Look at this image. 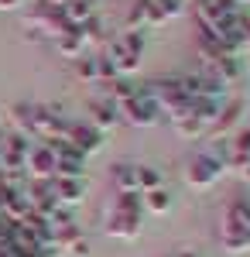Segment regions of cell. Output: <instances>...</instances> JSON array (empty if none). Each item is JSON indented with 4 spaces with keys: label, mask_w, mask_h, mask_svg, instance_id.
I'll use <instances>...</instances> for the list:
<instances>
[{
    "label": "cell",
    "mask_w": 250,
    "mask_h": 257,
    "mask_svg": "<svg viewBox=\"0 0 250 257\" xmlns=\"http://www.w3.org/2000/svg\"><path fill=\"white\" fill-rule=\"evenodd\" d=\"M240 110H243V103H240V99H236V103H230V110H219V117H216V131L233 127V123H236V117H240Z\"/></svg>",
    "instance_id": "cell-13"
},
{
    "label": "cell",
    "mask_w": 250,
    "mask_h": 257,
    "mask_svg": "<svg viewBox=\"0 0 250 257\" xmlns=\"http://www.w3.org/2000/svg\"><path fill=\"white\" fill-rule=\"evenodd\" d=\"M52 192H55V202L62 206H76L82 199V178H52Z\"/></svg>",
    "instance_id": "cell-5"
},
{
    "label": "cell",
    "mask_w": 250,
    "mask_h": 257,
    "mask_svg": "<svg viewBox=\"0 0 250 257\" xmlns=\"http://www.w3.org/2000/svg\"><path fill=\"white\" fill-rule=\"evenodd\" d=\"M69 141H72V148L79 155H86V151H96L103 144V134L93 131V127H86V123H69Z\"/></svg>",
    "instance_id": "cell-4"
},
{
    "label": "cell",
    "mask_w": 250,
    "mask_h": 257,
    "mask_svg": "<svg viewBox=\"0 0 250 257\" xmlns=\"http://www.w3.org/2000/svg\"><path fill=\"white\" fill-rule=\"evenodd\" d=\"M151 213H165L168 206H172V196L165 192V189H151V192H144V199H141Z\"/></svg>",
    "instance_id": "cell-11"
},
{
    "label": "cell",
    "mask_w": 250,
    "mask_h": 257,
    "mask_svg": "<svg viewBox=\"0 0 250 257\" xmlns=\"http://www.w3.org/2000/svg\"><path fill=\"white\" fill-rule=\"evenodd\" d=\"M113 178L120 182V192H134L137 189V165H116Z\"/></svg>",
    "instance_id": "cell-10"
},
{
    "label": "cell",
    "mask_w": 250,
    "mask_h": 257,
    "mask_svg": "<svg viewBox=\"0 0 250 257\" xmlns=\"http://www.w3.org/2000/svg\"><path fill=\"white\" fill-rule=\"evenodd\" d=\"M58 52L62 55H69V59H79V52H82V38H79V31H65V35H58Z\"/></svg>",
    "instance_id": "cell-9"
},
{
    "label": "cell",
    "mask_w": 250,
    "mask_h": 257,
    "mask_svg": "<svg viewBox=\"0 0 250 257\" xmlns=\"http://www.w3.org/2000/svg\"><path fill=\"white\" fill-rule=\"evenodd\" d=\"M137 189H144V192L161 189V175L154 168H148V165H137Z\"/></svg>",
    "instance_id": "cell-12"
},
{
    "label": "cell",
    "mask_w": 250,
    "mask_h": 257,
    "mask_svg": "<svg viewBox=\"0 0 250 257\" xmlns=\"http://www.w3.org/2000/svg\"><path fill=\"white\" fill-rule=\"evenodd\" d=\"M65 250H69V254H72V257H86V254H89V243H86V237L79 233V237L72 240V243H69Z\"/></svg>",
    "instance_id": "cell-15"
},
{
    "label": "cell",
    "mask_w": 250,
    "mask_h": 257,
    "mask_svg": "<svg viewBox=\"0 0 250 257\" xmlns=\"http://www.w3.org/2000/svg\"><path fill=\"white\" fill-rule=\"evenodd\" d=\"M76 76L79 79H99L96 76V59H76Z\"/></svg>",
    "instance_id": "cell-14"
},
{
    "label": "cell",
    "mask_w": 250,
    "mask_h": 257,
    "mask_svg": "<svg viewBox=\"0 0 250 257\" xmlns=\"http://www.w3.org/2000/svg\"><path fill=\"white\" fill-rule=\"evenodd\" d=\"M62 18H65L69 28H79V24H86L93 18V4L89 0H65L62 4Z\"/></svg>",
    "instance_id": "cell-6"
},
{
    "label": "cell",
    "mask_w": 250,
    "mask_h": 257,
    "mask_svg": "<svg viewBox=\"0 0 250 257\" xmlns=\"http://www.w3.org/2000/svg\"><path fill=\"white\" fill-rule=\"evenodd\" d=\"M137 219L141 216H131V213H113V219H110V233H116V237H137Z\"/></svg>",
    "instance_id": "cell-8"
},
{
    "label": "cell",
    "mask_w": 250,
    "mask_h": 257,
    "mask_svg": "<svg viewBox=\"0 0 250 257\" xmlns=\"http://www.w3.org/2000/svg\"><path fill=\"white\" fill-rule=\"evenodd\" d=\"M219 175H223V161L212 158V155H202V158H195L192 165H189V182L199 185V189H206V185L216 182Z\"/></svg>",
    "instance_id": "cell-2"
},
{
    "label": "cell",
    "mask_w": 250,
    "mask_h": 257,
    "mask_svg": "<svg viewBox=\"0 0 250 257\" xmlns=\"http://www.w3.org/2000/svg\"><path fill=\"white\" fill-rule=\"evenodd\" d=\"M247 178H250V165H247Z\"/></svg>",
    "instance_id": "cell-17"
},
{
    "label": "cell",
    "mask_w": 250,
    "mask_h": 257,
    "mask_svg": "<svg viewBox=\"0 0 250 257\" xmlns=\"http://www.w3.org/2000/svg\"><path fill=\"white\" fill-rule=\"evenodd\" d=\"M89 113H93V131H110V127H116V120H120V113H116L113 103H93L89 106Z\"/></svg>",
    "instance_id": "cell-7"
},
{
    "label": "cell",
    "mask_w": 250,
    "mask_h": 257,
    "mask_svg": "<svg viewBox=\"0 0 250 257\" xmlns=\"http://www.w3.org/2000/svg\"><path fill=\"white\" fill-rule=\"evenodd\" d=\"M120 110H123V117L131 120V123H137V127H144V123H154L158 120V103L154 99H144V96H131L127 103H120Z\"/></svg>",
    "instance_id": "cell-1"
},
{
    "label": "cell",
    "mask_w": 250,
    "mask_h": 257,
    "mask_svg": "<svg viewBox=\"0 0 250 257\" xmlns=\"http://www.w3.org/2000/svg\"><path fill=\"white\" fill-rule=\"evenodd\" d=\"M24 165L31 168V175L38 178V182H45V178L55 175V155L48 151V144H38V148H31V151H28V158H24Z\"/></svg>",
    "instance_id": "cell-3"
},
{
    "label": "cell",
    "mask_w": 250,
    "mask_h": 257,
    "mask_svg": "<svg viewBox=\"0 0 250 257\" xmlns=\"http://www.w3.org/2000/svg\"><path fill=\"white\" fill-rule=\"evenodd\" d=\"M236 155H247L250 158V131H243V134L236 138Z\"/></svg>",
    "instance_id": "cell-16"
}]
</instances>
